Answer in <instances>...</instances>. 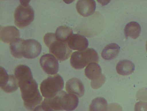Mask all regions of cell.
<instances>
[{"mask_svg": "<svg viewBox=\"0 0 147 111\" xmlns=\"http://www.w3.org/2000/svg\"><path fill=\"white\" fill-rule=\"evenodd\" d=\"M107 106V101L104 98L97 97L92 100L89 110L90 111H106Z\"/></svg>", "mask_w": 147, "mask_h": 111, "instance_id": "cell-18", "label": "cell"}, {"mask_svg": "<svg viewBox=\"0 0 147 111\" xmlns=\"http://www.w3.org/2000/svg\"><path fill=\"white\" fill-rule=\"evenodd\" d=\"M140 27L139 25L135 22L128 23L125 26L124 32L126 38L129 36L134 39L137 38L139 35Z\"/></svg>", "mask_w": 147, "mask_h": 111, "instance_id": "cell-17", "label": "cell"}, {"mask_svg": "<svg viewBox=\"0 0 147 111\" xmlns=\"http://www.w3.org/2000/svg\"><path fill=\"white\" fill-rule=\"evenodd\" d=\"M106 80V77L105 75L101 74L100 76L96 79L92 80L90 83L91 87L96 89L100 87L104 83Z\"/></svg>", "mask_w": 147, "mask_h": 111, "instance_id": "cell-20", "label": "cell"}, {"mask_svg": "<svg viewBox=\"0 0 147 111\" xmlns=\"http://www.w3.org/2000/svg\"><path fill=\"white\" fill-rule=\"evenodd\" d=\"M99 56L93 49L88 48L76 51L72 54L70 59L71 66L75 69H81L92 62L98 63Z\"/></svg>", "mask_w": 147, "mask_h": 111, "instance_id": "cell-4", "label": "cell"}, {"mask_svg": "<svg viewBox=\"0 0 147 111\" xmlns=\"http://www.w3.org/2000/svg\"><path fill=\"white\" fill-rule=\"evenodd\" d=\"M55 34L57 39L66 42L69 37L73 34L72 29L66 25L60 26L57 28Z\"/></svg>", "mask_w": 147, "mask_h": 111, "instance_id": "cell-19", "label": "cell"}, {"mask_svg": "<svg viewBox=\"0 0 147 111\" xmlns=\"http://www.w3.org/2000/svg\"><path fill=\"white\" fill-rule=\"evenodd\" d=\"M67 43L71 49L79 51L86 49L88 44L87 39L84 36L78 34L71 35Z\"/></svg>", "mask_w": 147, "mask_h": 111, "instance_id": "cell-10", "label": "cell"}, {"mask_svg": "<svg viewBox=\"0 0 147 111\" xmlns=\"http://www.w3.org/2000/svg\"><path fill=\"white\" fill-rule=\"evenodd\" d=\"M146 50L147 52V42H146Z\"/></svg>", "mask_w": 147, "mask_h": 111, "instance_id": "cell-24", "label": "cell"}, {"mask_svg": "<svg viewBox=\"0 0 147 111\" xmlns=\"http://www.w3.org/2000/svg\"><path fill=\"white\" fill-rule=\"evenodd\" d=\"M0 87L3 91L7 93L15 92L19 87L18 81L15 75H8L1 67L0 68Z\"/></svg>", "mask_w": 147, "mask_h": 111, "instance_id": "cell-8", "label": "cell"}, {"mask_svg": "<svg viewBox=\"0 0 147 111\" xmlns=\"http://www.w3.org/2000/svg\"><path fill=\"white\" fill-rule=\"evenodd\" d=\"M136 96L137 100L147 102V87L139 90L136 93Z\"/></svg>", "mask_w": 147, "mask_h": 111, "instance_id": "cell-21", "label": "cell"}, {"mask_svg": "<svg viewBox=\"0 0 147 111\" xmlns=\"http://www.w3.org/2000/svg\"><path fill=\"white\" fill-rule=\"evenodd\" d=\"M84 73L88 79L91 81L94 80L98 78L101 75V69L97 63H91L86 67Z\"/></svg>", "mask_w": 147, "mask_h": 111, "instance_id": "cell-16", "label": "cell"}, {"mask_svg": "<svg viewBox=\"0 0 147 111\" xmlns=\"http://www.w3.org/2000/svg\"><path fill=\"white\" fill-rule=\"evenodd\" d=\"M39 63L43 71L50 75L56 74L58 72L59 65L57 58L53 55L47 54L40 58Z\"/></svg>", "mask_w": 147, "mask_h": 111, "instance_id": "cell-9", "label": "cell"}, {"mask_svg": "<svg viewBox=\"0 0 147 111\" xmlns=\"http://www.w3.org/2000/svg\"><path fill=\"white\" fill-rule=\"evenodd\" d=\"M42 104L52 109L64 110L68 111L74 110L77 107L79 100L78 97L63 91L59 92L54 97L45 98Z\"/></svg>", "mask_w": 147, "mask_h": 111, "instance_id": "cell-2", "label": "cell"}, {"mask_svg": "<svg viewBox=\"0 0 147 111\" xmlns=\"http://www.w3.org/2000/svg\"><path fill=\"white\" fill-rule=\"evenodd\" d=\"M64 83L62 77L56 74L49 76L40 85V89L42 96L46 98H52L61 91Z\"/></svg>", "mask_w": 147, "mask_h": 111, "instance_id": "cell-6", "label": "cell"}, {"mask_svg": "<svg viewBox=\"0 0 147 111\" xmlns=\"http://www.w3.org/2000/svg\"><path fill=\"white\" fill-rule=\"evenodd\" d=\"M121 106L117 104L113 103L108 105L106 111H122Z\"/></svg>", "mask_w": 147, "mask_h": 111, "instance_id": "cell-23", "label": "cell"}, {"mask_svg": "<svg viewBox=\"0 0 147 111\" xmlns=\"http://www.w3.org/2000/svg\"><path fill=\"white\" fill-rule=\"evenodd\" d=\"M134 111H147V102L139 101L135 104Z\"/></svg>", "mask_w": 147, "mask_h": 111, "instance_id": "cell-22", "label": "cell"}, {"mask_svg": "<svg viewBox=\"0 0 147 111\" xmlns=\"http://www.w3.org/2000/svg\"><path fill=\"white\" fill-rule=\"evenodd\" d=\"M43 39L45 44L49 48V52L59 61H65L72 54V50L67 43L57 39L55 33H47Z\"/></svg>", "mask_w": 147, "mask_h": 111, "instance_id": "cell-3", "label": "cell"}, {"mask_svg": "<svg viewBox=\"0 0 147 111\" xmlns=\"http://www.w3.org/2000/svg\"><path fill=\"white\" fill-rule=\"evenodd\" d=\"M96 6L94 0H78L76 6L78 14L84 17L92 15L95 11Z\"/></svg>", "mask_w": 147, "mask_h": 111, "instance_id": "cell-13", "label": "cell"}, {"mask_svg": "<svg viewBox=\"0 0 147 111\" xmlns=\"http://www.w3.org/2000/svg\"><path fill=\"white\" fill-rule=\"evenodd\" d=\"M41 50V45L36 40L21 39L19 50L20 58L24 57L28 59H34L39 55Z\"/></svg>", "mask_w": 147, "mask_h": 111, "instance_id": "cell-7", "label": "cell"}, {"mask_svg": "<svg viewBox=\"0 0 147 111\" xmlns=\"http://www.w3.org/2000/svg\"><path fill=\"white\" fill-rule=\"evenodd\" d=\"M28 1H21L14 12V23L20 29L26 27L33 21L34 13Z\"/></svg>", "mask_w": 147, "mask_h": 111, "instance_id": "cell-5", "label": "cell"}, {"mask_svg": "<svg viewBox=\"0 0 147 111\" xmlns=\"http://www.w3.org/2000/svg\"><path fill=\"white\" fill-rule=\"evenodd\" d=\"M14 73L18 81L24 105L31 108L40 103L42 97L30 68L26 65H20L15 68Z\"/></svg>", "mask_w": 147, "mask_h": 111, "instance_id": "cell-1", "label": "cell"}, {"mask_svg": "<svg viewBox=\"0 0 147 111\" xmlns=\"http://www.w3.org/2000/svg\"><path fill=\"white\" fill-rule=\"evenodd\" d=\"M65 89L68 93L74 95L79 98L83 95L85 91L83 84L76 78H71L68 80L65 84Z\"/></svg>", "mask_w": 147, "mask_h": 111, "instance_id": "cell-12", "label": "cell"}, {"mask_svg": "<svg viewBox=\"0 0 147 111\" xmlns=\"http://www.w3.org/2000/svg\"><path fill=\"white\" fill-rule=\"evenodd\" d=\"M20 32L15 27L0 26V39L3 42L9 44L20 37Z\"/></svg>", "mask_w": 147, "mask_h": 111, "instance_id": "cell-11", "label": "cell"}, {"mask_svg": "<svg viewBox=\"0 0 147 111\" xmlns=\"http://www.w3.org/2000/svg\"><path fill=\"white\" fill-rule=\"evenodd\" d=\"M120 50L119 46L115 43H111L106 46L102 50L101 55L106 60H110L115 58Z\"/></svg>", "mask_w": 147, "mask_h": 111, "instance_id": "cell-15", "label": "cell"}, {"mask_svg": "<svg viewBox=\"0 0 147 111\" xmlns=\"http://www.w3.org/2000/svg\"><path fill=\"white\" fill-rule=\"evenodd\" d=\"M135 69L134 64L127 60H123L117 64L116 69L117 73L121 75L126 76L132 73Z\"/></svg>", "mask_w": 147, "mask_h": 111, "instance_id": "cell-14", "label": "cell"}]
</instances>
